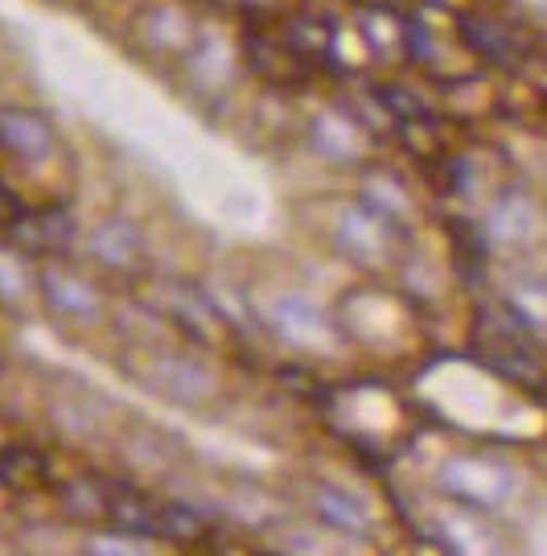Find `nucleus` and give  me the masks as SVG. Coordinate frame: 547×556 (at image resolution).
I'll return each mask as SVG.
<instances>
[{
	"label": "nucleus",
	"mask_w": 547,
	"mask_h": 556,
	"mask_svg": "<svg viewBox=\"0 0 547 556\" xmlns=\"http://www.w3.org/2000/svg\"><path fill=\"white\" fill-rule=\"evenodd\" d=\"M38 285H41V301H46L59 318L87 326V321H96L99 314H103V298H99V289L87 277L71 273V268L50 264V268L38 277Z\"/></svg>",
	"instance_id": "obj_1"
},
{
	"label": "nucleus",
	"mask_w": 547,
	"mask_h": 556,
	"mask_svg": "<svg viewBox=\"0 0 547 556\" xmlns=\"http://www.w3.org/2000/svg\"><path fill=\"white\" fill-rule=\"evenodd\" d=\"M268 321H272V330L284 338V342L305 346V351H321V346L333 342L330 318H326L313 301L296 298V293H280V298L268 305Z\"/></svg>",
	"instance_id": "obj_2"
},
{
	"label": "nucleus",
	"mask_w": 547,
	"mask_h": 556,
	"mask_svg": "<svg viewBox=\"0 0 547 556\" xmlns=\"http://www.w3.org/2000/svg\"><path fill=\"white\" fill-rule=\"evenodd\" d=\"M0 144H4L13 157L29 161V165L50 161L54 149H59L50 119L38 116L34 108H0Z\"/></svg>",
	"instance_id": "obj_3"
},
{
	"label": "nucleus",
	"mask_w": 547,
	"mask_h": 556,
	"mask_svg": "<svg viewBox=\"0 0 547 556\" xmlns=\"http://www.w3.org/2000/svg\"><path fill=\"white\" fill-rule=\"evenodd\" d=\"M149 376L153 383L177 404H202V400L215 392V376L186 355H156L149 363Z\"/></svg>",
	"instance_id": "obj_4"
},
{
	"label": "nucleus",
	"mask_w": 547,
	"mask_h": 556,
	"mask_svg": "<svg viewBox=\"0 0 547 556\" xmlns=\"http://www.w3.org/2000/svg\"><path fill=\"white\" fill-rule=\"evenodd\" d=\"M338 243H342V252H351L354 260L379 264V260L387 256V219L367 211V206H351V211L338 219Z\"/></svg>",
	"instance_id": "obj_5"
},
{
	"label": "nucleus",
	"mask_w": 547,
	"mask_h": 556,
	"mask_svg": "<svg viewBox=\"0 0 547 556\" xmlns=\"http://www.w3.org/2000/svg\"><path fill=\"white\" fill-rule=\"evenodd\" d=\"M87 252H91V260H99V264H107V268H119V273H124V268H137L140 264L144 243H140V231L132 227V223L107 219L87 236Z\"/></svg>",
	"instance_id": "obj_6"
},
{
	"label": "nucleus",
	"mask_w": 547,
	"mask_h": 556,
	"mask_svg": "<svg viewBox=\"0 0 547 556\" xmlns=\"http://www.w3.org/2000/svg\"><path fill=\"white\" fill-rule=\"evenodd\" d=\"M140 29H144V41L161 50V54H186L190 46H194V25L190 17L177 9V4H153L144 21H140Z\"/></svg>",
	"instance_id": "obj_7"
},
{
	"label": "nucleus",
	"mask_w": 547,
	"mask_h": 556,
	"mask_svg": "<svg viewBox=\"0 0 547 556\" xmlns=\"http://www.w3.org/2000/svg\"><path fill=\"white\" fill-rule=\"evenodd\" d=\"M535 223H539L535 206L523 194H507V199L489 211L486 227H489V239H498V243H527L535 236Z\"/></svg>",
	"instance_id": "obj_8"
},
{
	"label": "nucleus",
	"mask_w": 547,
	"mask_h": 556,
	"mask_svg": "<svg viewBox=\"0 0 547 556\" xmlns=\"http://www.w3.org/2000/svg\"><path fill=\"white\" fill-rule=\"evenodd\" d=\"M313 503H317L321 519H326L330 528H338V532H354V536L367 532V511H362L351 495H342V491H317Z\"/></svg>",
	"instance_id": "obj_9"
},
{
	"label": "nucleus",
	"mask_w": 547,
	"mask_h": 556,
	"mask_svg": "<svg viewBox=\"0 0 547 556\" xmlns=\"http://www.w3.org/2000/svg\"><path fill=\"white\" fill-rule=\"evenodd\" d=\"M50 417H54L59 429L75 433V438H91V433L99 429V417L96 413H87V400H78V396L54 400V404H50Z\"/></svg>",
	"instance_id": "obj_10"
},
{
	"label": "nucleus",
	"mask_w": 547,
	"mask_h": 556,
	"mask_svg": "<svg viewBox=\"0 0 547 556\" xmlns=\"http://www.w3.org/2000/svg\"><path fill=\"white\" fill-rule=\"evenodd\" d=\"M29 289H34V280H29V273H25V264H21L13 252L0 248V301L21 305V301L29 298Z\"/></svg>",
	"instance_id": "obj_11"
},
{
	"label": "nucleus",
	"mask_w": 547,
	"mask_h": 556,
	"mask_svg": "<svg viewBox=\"0 0 547 556\" xmlns=\"http://www.w3.org/2000/svg\"><path fill=\"white\" fill-rule=\"evenodd\" d=\"M469 41H478L486 54H503V59H510V41L503 29H494L489 21H469Z\"/></svg>",
	"instance_id": "obj_12"
},
{
	"label": "nucleus",
	"mask_w": 547,
	"mask_h": 556,
	"mask_svg": "<svg viewBox=\"0 0 547 556\" xmlns=\"http://www.w3.org/2000/svg\"><path fill=\"white\" fill-rule=\"evenodd\" d=\"M87 556H140V548L124 536H91L87 540Z\"/></svg>",
	"instance_id": "obj_13"
},
{
	"label": "nucleus",
	"mask_w": 547,
	"mask_h": 556,
	"mask_svg": "<svg viewBox=\"0 0 547 556\" xmlns=\"http://www.w3.org/2000/svg\"><path fill=\"white\" fill-rule=\"evenodd\" d=\"M527 13H535V17H547V0H519Z\"/></svg>",
	"instance_id": "obj_14"
}]
</instances>
